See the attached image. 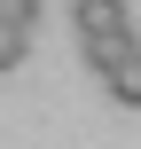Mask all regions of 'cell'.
I'll list each match as a JSON object with an SVG mask.
<instances>
[{
    "label": "cell",
    "mask_w": 141,
    "mask_h": 149,
    "mask_svg": "<svg viewBox=\"0 0 141 149\" xmlns=\"http://www.w3.org/2000/svg\"><path fill=\"white\" fill-rule=\"evenodd\" d=\"M24 47H31V24H8V16H0V71H16Z\"/></svg>",
    "instance_id": "3957f363"
},
{
    "label": "cell",
    "mask_w": 141,
    "mask_h": 149,
    "mask_svg": "<svg viewBox=\"0 0 141 149\" xmlns=\"http://www.w3.org/2000/svg\"><path fill=\"white\" fill-rule=\"evenodd\" d=\"M71 16H78V47H86V63H94V71H102V63H118L126 47H141L133 24H126V0H78Z\"/></svg>",
    "instance_id": "6da1fadb"
},
{
    "label": "cell",
    "mask_w": 141,
    "mask_h": 149,
    "mask_svg": "<svg viewBox=\"0 0 141 149\" xmlns=\"http://www.w3.org/2000/svg\"><path fill=\"white\" fill-rule=\"evenodd\" d=\"M102 86H110V102L141 110V47H126L118 63H102Z\"/></svg>",
    "instance_id": "7a4b0ae2"
},
{
    "label": "cell",
    "mask_w": 141,
    "mask_h": 149,
    "mask_svg": "<svg viewBox=\"0 0 141 149\" xmlns=\"http://www.w3.org/2000/svg\"><path fill=\"white\" fill-rule=\"evenodd\" d=\"M0 16H8V24H31V16H39V0H0Z\"/></svg>",
    "instance_id": "277c9868"
}]
</instances>
